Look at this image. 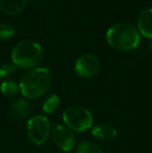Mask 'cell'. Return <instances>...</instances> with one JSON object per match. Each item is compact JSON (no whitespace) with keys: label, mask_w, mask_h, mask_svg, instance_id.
<instances>
[{"label":"cell","mask_w":152,"mask_h":153,"mask_svg":"<svg viewBox=\"0 0 152 153\" xmlns=\"http://www.w3.org/2000/svg\"><path fill=\"white\" fill-rule=\"evenodd\" d=\"M52 83V73L47 68L28 70L20 79V92L27 99H37L48 92Z\"/></svg>","instance_id":"6da1fadb"},{"label":"cell","mask_w":152,"mask_h":153,"mask_svg":"<svg viewBox=\"0 0 152 153\" xmlns=\"http://www.w3.org/2000/svg\"><path fill=\"white\" fill-rule=\"evenodd\" d=\"M106 40L112 48L119 51H128L140 44V32L134 25L122 22L113 25L106 32Z\"/></svg>","instance_id":"7a4b0ae2"},{"label":"cell","mask_w":152,"mask_h":153,"mask_svg":"<svg viewBox=\"0 0 152 153\" xmlns=\"http://www.w3.org/2000/svg\"><path fill=\"white\" fill-rule=\"evenodd\" d=\"M44 52L40 44L31 40L19 42L12 50V62L16 67L25 70L38 68L43 61Z\"/></svg>","instance_id":"3957f363"},{"label":"cell","mask_w":152,"mask_h":153,"mask_svg":"<svg viewBox=\"0 0 152 153\" xmlns=\"http://www.w3.org/2000/svg\"><path fill=\"white\" fill-rule=\"evenodd\" d=\"M65 126L73 132H85L93 127V115L87 108L81 105H71L63 113Z\"/></svg>","instance_id":"277c9868"},{"label":"cell","mask_w":152,"mask_h":153,"mask_svg":"<svg viewBox=\"0 0 152 153\" xmlns=\"http://www.w3.org/2000/svg\"><path fill=\"white\" fill-rule=\"evenodd\" d=\"M27 135L33 144L41 146L51 135V125L48 118L43 115L33 116L27 122Z\"/></svg>","instance_id":"5b68a950"},{"label":"cell","mask_w":152,"mask_h":153,"mask_svg":"<svg viewBox=\"0 0 152 153\" xmlns=\"http://www.w3.org/2000/svg\"><path fill=\"white\" fill-rule=\"evenodd\" d=\"M51 137L53 144L64 152H69L75 147V135L74 132L67 126L57 124L51 130Z\"/></svg>","instance_id":"8992f818"},{"label":"cell","mask_w":152,"mask_h":153,"mask_svg":"<svg viewBox=\"0 0 152 153\" xmlns=\"http://www.w3.org/2000/svg\"><path fill=\"white\" fill-rule=\"evenodd\" d=\"M100 69V62L94 54H82L75 62V72L82 78H91L95 76Z\"/></svg>","instance_id":"52a82bcc"},{"label":"cell","mask_w":152,"mask_h":153,"mask_svg":"<svg viewBox=\"0 0 152 153\" xmlns=\"http://www.w3.org/2000/svg\"><path fill=\"white\" fill-rule=\"evenodd\" d=\"M92 134L100 141L110 142L117 137L118 130L113 125L102 123V124H97L92 127Z\"/></svg>","instance_id":"ba28073f"},{"label":"cell","mask_w":152,"mask_h":153,"mask_svg":"<svg viewBox=\"0 0 152 153\" xmlns=\"http://www.w3.org/2000/svg\"><path fill=\"white\" fill-rule=\"evenodd\" d=\"M138 30L143 36L152 39V7L142 10L139 15Z\"/></svg>","instance_id":"9c48e42d"},{"label":"cell","mask_w":152,"mask_h":153,"mask_svg":"<svg viewBox=\"0 0 152 153\" xmlns=\"http://www.w3.org/2000/svg\"><path fill=\"white\" fill-rule=\"evenodd\" d=\"M31 111V105L25 99H18L16 100L10 106V115L15 118V119H24V118L28 117Z\"/></svg>","instance_id":"30bf717a"},{"label":"cell","mask_w":152,"mask_h":153,"mask_svg":"<svg viewBox=\"0 0 152 153\" xmlns=\"http://www.w3.org/2000/svg\"><path fill=\"white\" fill-rule=\"evenodd\" d=\"M28 0H0V10L10 16L18 15L25 8Z\"/></svg>","instance_id":"8fae6325"},{"label":"cell","mask_w":152,"mask_h":153,"mask_svg":"<svg viewBox=\"0 0 152 153\" xmlns=\"http://www.w3.org/2000/svg\"><path fill=\"white\" fill-rule=\"evenodd\" d=\"M61 105V99L57 95L51 94L46 97L42 104V109L45 114H53L59 109Z\"/></svg>","instance_id":"7c38bea8"},{"label":"cell","mask_w":152,"mask_h":153,"mask_svg":"<svg viewBox=\"0 0 152 153\" xmlns=\"http://www.w3.org/2000/svg\"><path fill=\"white\" fill-rule=\"evenodd\" d=\"M76 153H103L102 148L92 141H82L78 144Z\"/></svg>","instance_id":"4fadbf2b"},{"label":"cell","mask_w":152,"mask_h":153,"mask_svg":"<svg viewBox=\"0 0 152 153\" xmlns=\"http://www.w3.org/2000/svg\"><path fill=\"white\" fill-rule=\"evenodd\" d=\"M0 90H1V93L4 96L7 97H14L18 95L19 92H20L19 85L15 82L14 80H4L0 85Z\"/></svg>","instance_id":"5bb4252c"},{"label":"cell","mask_w":152,"mask_h":153,"mask_svg":"<svg viewBox=\"0 0 152 153\" xmlns=\"http://www.w3.org/2000/svg\"><path fill=\"white\" fill-rule=\"evenodd\" d=\"M14 26L7 23H0V40H8L15 36Z\"/></svg>","instance_id":"9a60e30c"},{"label":"cell","mask_w":152,"mask_h":153,"mask_svg":"<svg viewBox=\"0 0 152 153\" xmlns=\"http://www.w3.org/2000/svg\"><path fill=\"white\" fill-rule=\"evenodd\" d=\"M15 70H16V66L13 62H7V64H3L0 67V79L7 78L10 75L14 74Z\"/></svg>","instance_id":"2e32d148"},{"label":"cell","mask_w":152,"mask_h":153,"mask_svg":"<svg viewBox=\"0 0 152 153\" xmlns=\"http://www.w3.org/2000/svg\"><path fill=\"white\" fill-rule=\"evenodd\" d=\"M150 49H151V51H152V39H151V41H150Z\"/></svg>","instance_id":"e0dca14e"}]
</instances>
